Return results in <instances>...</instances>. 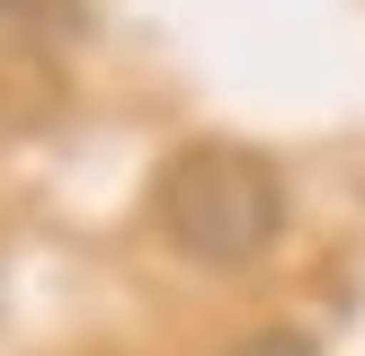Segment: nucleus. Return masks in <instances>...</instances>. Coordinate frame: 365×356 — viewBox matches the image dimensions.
<instances>
[{"label":"nucleus","mask_w":365,"mask_h":356,"mask_svg":"<svg viewBox=\"0 0 365 356\" xmlns=\"http://www.w3.org/2000/svg\"><path fill=\"white\" fill-rule=\"evenodd\" d=\"M152 223L205 267H250L285 231V178L250 142H187L152 178Z\"/></svg>","instance_id":"obj_1"},{"label":"nucleus","mask_w":365,"mask_h":356,"mask_svg":"<svg viewBox=\"0 0 365 356\" xmlns=\"http://www.w3.org/2000/svg\"><path fill=\"white\" fill-rule=\"evenodd\" d=\"M232 356H321V347H312L303 330H259V338H241Z\"/></svg>","instance_id":"obj_2"},{"label":"nucleus","mask_w":365,"mask_h":356,"mask_svg":"<svg viewBox=\"0 0 365 356\" xmlns=\"http://www.w3.org/2000/svg\"><path fill=\"white\" fill-rule=\"evenodd\" d=\"M0 18H18V0H0Z\"/></svg>","instance_id":"obj_3"}]
</instances>
